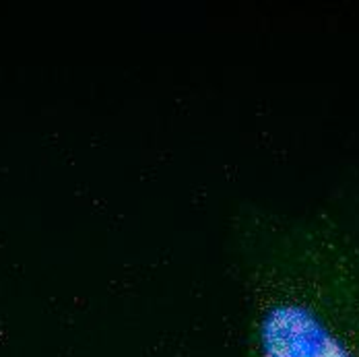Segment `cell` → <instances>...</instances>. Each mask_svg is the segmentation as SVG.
I'll list each match as a JSON object with an SVG mask.
<instances>
[{
    "instance_id": "6da1fadb",
    "label": "cell",
    "mask_w": 359,
    "mask_h": 357,
    "mask_svg": "<svg viewBox=\"0 0 359 357\" xmlns=\"http://www.w3.org/2000/svg\"><path fill=\"white\" fill-rule=\"evenodd\" d=\"M236 256L256 357H359V188L304 213L244 209Z\"/></svg>"
}]
</instances>
